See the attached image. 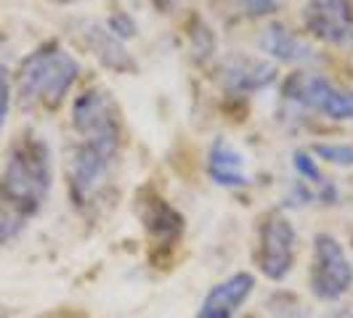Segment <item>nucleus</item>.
<instances>
[{
	"label": "nucleus",
	"instance_id": "nucleus-1",
	"mask_svg": "<svg viewBox=\"0 0 353 318\" xmlns=\"http://www.w3.org/2000/svg\"><path fill=\"white\" fill-rule=\"evenodd\" d=\"M80 74V64L70 51L59 43H48L35 53H30L19 67V98L27 106L56 109L64 101Z\"/></svg>",
	"mask_w": 353,
	"mask_h": 318
},
{
	"label": "nucleus",
	"instance_id": "nucleus-2",
	"mask_svg": "<svg viewBox=\"0 0 353 318\" xmlns=\"http://www.w3.org/2000/svg\"><path fill=\"white\" fill-rule=\"evenodd\" d=\"M51 191V154L40 138H24L11 151L3 176V196L27 215L43 204Z\"/></svg>",
	"mask_w": 353,
	"mask_h": 318
},
{
	"label": "nucleus",
	"instance_id": "nucleus-3",
	"mask_svg": "<svg viewBox=\"0 0 353 318\" xmlns=\"http://www.w3.org/2000/svg\"><path fill=\"white\" fill-rule=\"evenodd\" d=\"M72 125L85 143H96L109 151H120L123 114L120 106L104 88H88L72 106Z\"/></svg>",
	"mask_w": 353,
	"mask_h": 318
},
{
	"label": "nucleus",
	"instance_id": "nucleus-4",
	"mask_svg": "<svg viewBox=\"0 0 353 318\" xmlns=\"http://www.w3.org/2000/svg\"><path fill=\"white\" fill-rule=\"evenodd\" d=\"M282 93L290 104L319 112L330 120H353V90L319 72H292L284 80Z\"/></svg>",
	"mask_w": 353,
	"mask_h": 318
},
{
	"label": "nucleus",
	"instance_id": "nucleus-5",
	"mask_svg": "<svg viewBox=\"0 0 353 318\" xmlns=\"http://www.w3.org/2000/svg\"><path fill=\"white\" fill-rule=\"evenodd\" d=\"M353 284V265L345 257L335 236L319 233L314 239V265H311V289L319 300H340Z\"/></svg>",
	"mask_w": 353,
	"mask_h": 318
},
{
	"label": "nucleus",
	"instance_id": "nucleus-6",
	"mask_svg": "<svg viewBox=\"0 0 353 318\" xmlns=\"http://www.w3.org/2000/svg\"><path fill=\"white\" fill-rule=\"evenodd\" d=\"M303 24L321 43H353V8L348 0H308L303 8Z\"/></svg>",
	"mask_w": 353,
	"mask_h": 318
},
{
	"label": "nucleus",
	"instance_id": "nucleus-7",
	"mask_svg": "<svg viewBox=\"0 0 353 318\" xmlns=\"http://www.w3.org/2000/svg\"><path fill=\"white\" fill-rule=\"evenodd\" d=\"M295 226L284 215H271L261 229V271L268 279L282 282L295 263Z\"/></svg>",
	"mask_w": 353,
	"mask_h": 318
},
{
	"label": "nucleus",
	"instance_id": "nucleus-8",
	"mask_svg": "<svg viewBox=\"0 0 353 318\" xmlns=\"http://www.w3.org/2000/svg\"><path fill=\"white\" fill-rule=\"evenodd\" d=\"M117 154L120 151H109V149H101L96 143L85 141L72 151L70 162H67V173H70V186L74 202H85L99 189V183L112 170Z\"/></svg>",
	"mask_w": 353,
	"mask_h": 318
},
{
	"label": "nucleus",
	"instance_id": "nucleus-9",
	"mask_svg": "<svg viewBox=\"0 0 353 318\" xmlns=\"http://www.w3.org/2000/svg\"><path fill=\"white\" fill-rule=\"evenodd\" d=\"M276 77V70L255 56H245V53H231L226 56L218 70H215V80L231 93H258V90L268 88Z\"/></svg>",
	"mask_w": 353,
	"mask_h": 318
},
{
	"label": "nucleus",
	"instance_id": "nucleus-10",
	"mask_svg": "<svg viewBox=\"0 0 353 318\" xmlns=\"http://www.w3.org/2000/svg\"><path fill=\"white\" fill-rule=\"evenodd\" d=\"M77 35L83 40V45L99 59V64L106 67V70L120 72V74H133L139 70V64L128 53L123 40L117 35H112L109 27H101L96 21H80L77 24Z\"/></svg>",
	"mask_w": 353,
	"mask_h": 318
},
{
	"label": "nucleus",
	"instance_id": "nucleus-11",
	"mask_svg": "<svg viewBox=\"0 0 353 318\" xmlns=\"http://www.w3.org/2000/svg\"><path fill=\"white\" fill-rule=\"evenodd\" d=\"M255 286V276L242 271V273H234L231 279L221 282L218 286H212L210 295L205 297L202 308L196 318H234V313L242 308V302L250 297Z\"/></svg>",
	"mask_w": 353,
	"mask_h": 318
},
{
	"label": "nucleus",
	"instance_id": "nucleus-12",
	"mask_svg": "<svg viewBox=\"0 0 353 318\" xmlns=\"http://www.w3.org/2000/svg\"><path fill=\"white\" fill-rule=\"evenodd\" d=\"M136 212L141 218V223L152 236H157L159 242H176L183 231V218L178 215L154 189H143L136 199Z\"/></svg>",
	"mask_w": 353,
	"mask_h": 318
},
{
	"label": "nucleus",
	"instance_id": "nucleus-13",
	"mask_svg": "<svg viewBox=\"0 0 353 318\" xmlns=\"http://www.w3.org/2000/svg\"><path fill=\"white\" fill-rule=\"evenodd\" d=\"M261 48H263L271 59L276 61H284V64H305V61H314L316 59V51L298 37L287 24L282 21H271L261 35Z\"/></svg>",
	"mask_w": 353,
	"mask_h": 318
},
{
	"label": "nucleus",
	"instance_id": "nucleus-14",
	"mask_svg": "<svg viewBox=\"0 0 353 318\" xmlns=\"http://www.w3.org/2000/svg\"><path fill=\"white\" fill-rule=\"evenodd\" d=\"M208 173L218 186H226V189H239V186L250 183L248 173H245V157L226 138H215L210 143Z\"/></svg>",
	"mask_w": 353,
	"mask_h": 318
},
{
	"label": "nucleus",
	"instance_id": "nucleus-15",
	"mask_svg": "<svg viewBox=\"0 0 353 318\" xmlns=\"http://www.w3.org/2000/svg\"><path fill=\"white\" fill-rule=\"evenodd\" d=\"M295 170H298L308 183L316 186L319 196H321L324 202H332V199H335V186L321 176V170L316 167V159L311 157L308 151H295Z\"/></svg>",
	"mask_w": 353,
	"mask_h": 318
},
{
	"label": "nucleus",
	"instance_id": "nucleus-16",
	"mask_svg": "<svg viewBox=\"0 0 353 318\" xmlns=\"http://www.w3.org/2000/svg\"><path fill=\"white\" fill-rule=\"evenodd\" d=\"M24 220H27V212L19 210L11 199L0 196V247L24 229Z\"/></svg>",
	"mask_w": 353,
	"mask_h": 318
},
{
	"label": "nucleus",
	"instance_id": "nucleus-17",
	"mask_svg": "<svg viewBox=\"0 0 353 318\" xmlns=\"http://www.w3.org/2000/svg\"><path fill=\"white\" fill-rule=\"evenodd\" d=\"M226 8L236 17H265L279 8V0H226Z\"/></svg>",
	"mask_w": 353,
	"mask_h": 318
},
{
	"label": "nucleus",
	"instance_id": "nucleus-18",
	"mask_svg": "<svg viewBox=\"0 0 353 318\" xmlns=\"http://www.w3.org/2000/svg\"><path fill=\"white\" fill-rule=\"evenodd\" d=\"M212 48H215V37H212L210 27L202 19H194L192 21V51H194V56L199 61L210 59Z\"/></svg>",
	"mask_w": 353,
	"mask_h": 318
},
{
	"label": "nucleus",
	"instance_id": "nucleus-19",
	"mask_svg": "<svg viewBox=\"0 0 353 318\" xmlns=\"http://www.w3.org/2000/svg\"><path fill=\"white\" fill-rule=\"evenodd\" d=\"M314 154L332 162V165H343V167L353 165V146H348V143H316Z\"/></svg>",
	"mask_w": 353,
	"mask_h": 318
},
{
	"label": "nucleus",
	"instance_id": "nucleus-20",
	"mask_svg": "<svg viewBox=\"0 0 353 318\" xmlns=\"http://www.w3.org/2000/svg\"><path fill=\"white\" fill-rule=\"evenodd\" d=\"M109 32H112V35H117L120 40H128V37L136 35V21L128 17L125 11L112 14V19H109Z\"/></svg>",
	"mask_w": 353,
	"mask_h": 318
},
{
	"label": "nucleus",
	"instance_id": "nucleus-21",
	"mask_svg": "<svg viewBox=\"0 0 353 318\" xmlns=\"http://www.w3.org/2000/svg\"><path fill=\"white\" fill-rule=\"evenodd\" d=\"M8 106H11V85H8V74L0 67V130L8 117Z\"/></svg>",
	"mask_w": 353,
	"mask_h": 318
},
{
	"label": "nucleus",
	"instance_id": "nucleus-22",
	"mask_svg": "<svg viewBox=\"0 0 353 318\" xmlns=\"http://www.w3.org/2000/svg\"><path fill=\"white\" fill-rule=\"evenodd\" d=\"M178 0H152V6L162 11V14H168V11H173V6H176Z\"/></svg>",
	"mask_w": 353,
	"mask_h": 318
}]
</instances>
